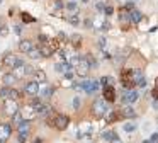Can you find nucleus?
I'll use <instances>...</instances> for the list:
<instances>
[{"label":"nucleus","mask_w":158,"mask_h":143,"mask_svg":"<svg viewBox=\"0 0 158 143\" xmlns=\"http://www.w3.org/2000/svg\"><path fill=\"white\" fill-rule=\"evenodd\" d=\"M68 123H70V119H68V116H65V114H58V116H55L51 121H49V124L51 126H55L56 129H65L66 126H68Z\"/></svg>","instance_id":"f257e3e1"},{"label":"nucleus","mask_w":158,"mask_h":143,"mask_svg":"<svg viewBox=\"0 0 158 143\" xmlns=\"http://www.w3.org/2000/svg\"><path fill=\"white\" fill-rule=\"evenodd\" d=\"M92 113H94L95 118H102V116H105V113H107L105 102L100 101V99H97V101L94 102V106H92Z\"/></svg>","instance_id":"f03ea898"},{"label":"nucleus","mask_w":158,"mask_h":143,"mask_svg":"<svg viewBox=\"0 0 158 143\" xmlns=\"http://www.w3.org/2000/svg\"><path fill=\"white\" fill-rule=\"evenodd\" d=\"M83 87H85V92H87V94H94V92L99 90L100 82H99V80H92V78H85V80H83Z\"/></svg>","instance_id":"7ed1b4c3"},{"label":"nucleus","mask_w":158,"mask_h":143,"mask_svg":"<svg viewBox=\"0 0 158 143\" xmlns=\"http://www.w3.org/2000/svg\"><path fill=\"white\" fill-rule=\"evenodd\" d=\"M24 92L31 97H36V95L39 94V82L38 80H32V82H27L26 83V87H24Z\"/></svg>","instance_id":"20e7f679"},{"label":"nucleus","mask_w":158,"mask_h":143,"mask_svg":"<svg viewBox=\"0 0 158 143\" xmlns=\"http://www.w3.org/2000/svg\"><path fill=\"white\" fill-rule=\"evenodd\" d=\"M138 97H139V94H138L136 90H128V89H124V94H123L124 104H133V102L138 101Z\"/></svg>","instance_id":"39448f33"},{"label":"nucleus","mask_w":158,"mask_h":143,"mask_svg":"<svg viewBox=\"0 0 158 143\" xmlns=\"http://www.w3.org/2000/svg\"><path fill=\"white\" fill-rule=\"evenodd\" d=\"M104 99L107 102H114L116 101V89L114 85H107V87H104Z\"/></svg>","instance_id":"423d86ee"},{"label":"nucleus","mask_w":158,"mask_h":143,"mask_svg":"<svg viewBox=\"0 0 158 143\" xmlns=\"http://www.w3.org/2000/svg\"><path fill=\"white\" fill-rule=\"evenodd\" d=\"M15 63H17V56L15 54H5V58H4V61H2V65H4V68H15Z\"/></svg>","instance_id":"0eeeda50"},{"label":"nucleus","mask_w":158,"mask_h":143,"mask_svg":"<svg viewBox=\"0 0 158 143\" xmlns=\"http://www.w3.org/2000/svg\"><path fill=\"white\" fill-rule=\"evenodd\" d=\"M71 67H73V65H71L70 61H60V63H56L55 65V70L58 72V73L65 75L66 72H71Z\"/></svg>","instance_id":"6e6552de"},{"label":"nucleus","mask_w":158,"mask_h":143,"mask_svg":"<svg viewBox=\"0 0 158 143\" xmlns=\"http://www.w3.org/2000/svg\"><path fill=\"white\" fill-rule=\"evenodd\" d=\"M5 113H7L9 116H14L15 113H17V104H15V101L5 99Z\"/></svg>","instance_id":"1a4fd4ad"},{"label":"nucleus","mask_w":158,"mask_h":143,"mask_svg":"<svg viewBox=\"0 0 158 143\" xmlns=\"http://www.w3.org/2000/svg\"><path fill=\"white\" fill-rule=\"evenodd\" d=\"M12 133V126L9 124V123H4V124H0V138L2 140H7L9 136Z\"/></svg>","instance_id":"9d476101"},{"label":"nucleus","mask_w":158,"mask_h":143,"mask_svg":"<svg viewBox=\"0 0 158 143\" xmlns=\"http://www.w3.org/2000/svg\"><path fill=\"white\" fill-rule=\"evenodd\" d=\"M121 116H123V118H134V116H136V111L131 107L129 104H124V107L121 109Z\"/></svg>","instance_id":"9b49d317"},{"label":"nucleus","mask_w":158,"mask_h":143,"mask_svg":"<svg viewBox=\"0 0 158 143\" xmlns=\"http://www.w3.org/2000/svg\"><path fill=\"white\" fill-rule=\"evenodd\" d=\"M2 82H4V85L10 87L12 83H15V82H17V75H15V73H5L4 77H2Z\"/></svg>","instance_id":"f8f14e48"},{"label":"nucleus","mask_w":158,"mask_h":143,"mask_svg":"<svg viewBox=\"0 0 158 143\" xmlns=\"http://www.w3.org/2000/svg\"><path fill=\"white\" fill-rule=\"evenodd\" d=\"M19 49H21L22 53H29L31 49H32V41L31 39H22L19 43Z\"/></svg>","instance_id":"ddd939ff"},{"label":"nucleus","mask_w":158,"mask_h":143,"mask_svg":"<svg viewBox=\"0 0 158 143\" xmlns=\"http://www.w3.org/2000/svg\"><path fill=\"white\" fill-rule=\"evenodd\" d=\"M129 17H131V22H133V24H138V22H141V19H143L141 12L136 10V9H131L129 10Z\"/></svg>","instance_id":"4468645a"},{"label":"nucleus","mask_w":158,"mask_h":143,"mask_svg":"<svg viewBox=\"0 0 158 143\" xmlns=\"http://www.w3.org/2000/svg\"><path fill=\"white\" fill-rule=\"evenodd\" d=\"M51 109L53 107H51L49 104H44V102H43V106L36 109V113H38V114H43V116H48V114H51Z\"/></svg>","instance_id":"2eb2a0df"},{"label":"nucleus","mask_w":158,"mask_h":143,"mask_svg":"<svg viewBox=\"0 0 158 143\" xmlns=\"http://www.w3.org/2000/svg\"><path fill=\"white\" fill-rule=\"evenodd\" d=\"M51 95H53V87H49V85H46V87H44V89L41 90V97L44 99V101H46V99H49Z\"/></svg>","instance_id":"dca6fc26"},{"label":"nucleus","mask_w":158,"mask_h":143,"mask_svg":"<svg viewBox=\"0 0 158 143\" xmlns=\"http://www.w3.org/2000/svg\"><path fill=\"white\" fill-rule=\"evenodd\" d=\"M17 128H19V133H29V128H31V123L24 119V121H22L21 124L17 126Z\"/></svg>","instance_id":"f3484780"},{"label":"nucleus","mask_w":158,"mask_h":143,"mask_svg":"<svg viewBox=\"0 0 158 143\" xmlns=\"http://www.w3.org/2000/svg\"><path fill=\"white\" fill-rule=\"evenodd\" d=\"M29 56H31L32 60H39V58L43 56V51L41 49H38V48H32V49L29 51Z\"/></svg>","instance_id":"a211bd4d"},{"label":"nucleus","mask_w":158,"mask_h":143,"mask_svg":"<svg viewBox=\"0 0 158 143\" xmlns=\"http://www.w3.org/2000/svg\"><path fill=\"white\" fill-rule=\"evenodd\" d=\"M65 7H66V10H68V12H71V14H73V12H78V5H76L75 0H70V2H68Z\"/></svg>","instance_id":"6ab92c4d"},{"label":"nucleus","mask_w":158,"mask_h":143,"mask_svg":"<svg viewBox=\"0 0 158 143\" xmlns=\"http://www.w3.org/2000/svg\"><path fill=\"white\" fill-rule=\"evenodd\" d=\"M34 80L38 82H46V73L43 70H36L34 72Z\"/></svg>","instance_id":"aec40b11"},{"label":"nucleus","mask_w":158,"mask_h":143,"mask_svg":"<svg viewBox=\"0 0 158 143\" xmlns=\"http://www.w3.org/2000/svg\"><path fill=\"white\" fill-rule=\"evenodd\" d=\"M70 41L73 43L75 48H80V44H82V36H80V34H73V36L70 38Z\"/></svg>","instance_id":"412c9836"},{"label":"nucleus","mask_w":158,"mask_h":143,"mask_svg":"<svg viewBox=\"0 0 158 143\" xmlns=\"http://www.w3.org/2000/svg\"><path fill=\"white\" fill-rule=\"evenodd\" d=\"M123 129L126 133H133V131H136V124H134V123H124Z\"/></svg>","instance_id":"4be33fe9"},{"label":"nucleus","mask_w":158,"mask_h":143,"mask_svg":"<svg viewBox=\"0 0 158 143\" xmlns=\"http://www.w3.org/2000/svg\"><path fill=\"white\" fill-rule=\"evenodd\" d=\"M73 90L75 92H78V94H82V92H85V87H83V82H73Z\"/></svg>","instance_id":"5701e85b"},{"label":"nucleus","mask_w":158,"mask_h":143,"mask_svg":"<svg viewBox=\"0 0 158 143\" xmlns=\"http://www.w3.org/2000/svg\"><path fill=\"white\" fill-rule=\"evenodd\" d=\"M100 138H102V140H107V142H112V140L116 138V133H112V131H105V133L100 135Z\"/></svg>","instance_id":"b1692460"},{"label":"nucleus","mask_w":158,"mask_h":143,"mask_svg":"<svg viewBox=\"0 0 158 143\" xmlns=\"http://www.w3.org/2000/svg\"><path fill=\"white\" fill-rule=\"evenodd\" d=\"M99 82H100V85H102V87H107V85H112L114 78H112V77H102Z\"/></svg>","instance_id":"393cba45"},{"label":"nucleus","mask_w":158,"mask_h":143,"mask_svg":"<svg viewBox=\"0 0 158 143\" xmlns=\"http://www.w3.org/2000/svg\"><path fill=\"white\" fill-rule=\"evenodd\" d=\"M22 95L19 90H15V89H10V94H9V99H12V101H17V99H21Z\"/></svg>","instance_id":"a878e982"},{"label":"nucleus","mask_w":158,"mask_h":143,"mask_svg":"<svg viewBox=\"0 0 158 143\" xmlns=\"http://www.w3.org/2000/svg\"><path fill=\"white\" fill-rule=\"evenodd\" d=\"M22 121H24V119H22V114H21V113H15V114L12 116V123H14L15 126H19Z\"/></svg>","instance_id":"bb28decb"},{"label":"nucleus","mask_w":158,"mask_h":143,"mask_svg":"<svg viewBox=\"0 0 158 143\" xmlns=\"http://www.w3.org/2000/svg\"><path fill=\"white\" fill-rule=\"evenodd\" d=\"M9 94H10V89L7 85H4V87L0 89V97L2 99H9Z\"/></svg>","instance_id":"cd10ccee"},{"label":"nucleus","mask_w":158,"mask_h":143,"mask_svg":"<svg viewBox=\"0 0 158 143\" xmlns=\"http://www.w3.org/2000/svg\"><path fill=\"white\" fill-rule=\"evenodd\" d=\"M85 60L89 61L90 68H95V67H97V60L94 58V56H92V54H87V56H85Z\"/></svg>","instance_id":"c85d7f7f"},{"label":"nucleus","mask_w":158,"mask_h":143,"mask_svg":"<svg viewBox=\"0 0 158 143\" xmlns=\"http://www.w3.org/2000/svg\"><path fill=\"white\" fill-rule=\"evenodd\" d=\"M21 17H22V20H24L26 24H29V22H34V17H31L27 12H22V14H21Z\"/></svg>","instance_id":"c756f323"},{"label":"nucleus","mask_w":158,"mask_h":143,"mask_svg":"<svg viewBox=\"0 0 158 143\" xmlns=\"http://www.w3.org/2000/svg\"><path fill=\"white\" fill-rule=\"evenodd\" d=\"M68 22H70V24H73V26H76V24H78V12H75L73 15H70Z\"/></svg>","instance_id":"7c9ffc66"},{"label":"nucleus","mask_w":158,"mask_h":143,"mask_svg":"<svg viewBox=\"0 0 158 143\" xmlns=\"http://www.w3.org/2000/svg\"><path fill=\"white\" fill-rule=\"evenodd\" d=\"M27 136H29V133H19L17 142H19V143H26V142H27Z\"/></svg>","instance_id":"2f4dec72"},{"label":"nucleus","mask_w":158,"mask_h":143,"mask_svg":"<svg viewBox=\"0 0 158 143\" xmlns=\"http://www.w3.org/2000/svg\"><path fill=\"white\" fill-rule=\"evenodd\" d=\"M97 46L100 48V49H104V48L107 46V39H105V38H100V39L97 41Z\"/></svg>","instance_id":"473e14b6"},{"label":"nucleus","mask_w":158,"mask_h":143,"mask_svg":"<svg viewBox=\"0 0 158 143\" xmlns=\"http://www.w3.org/2000/svg\"><path fill=\"white\" fill-rule=\"evenodd\" d=\"M24 72H26V75H34V67H31V65H26L24 67Z\"/></svg>","instance_id":"72a5a7b5"},{"label":"nucleus","mask_w":158,"mask_h":143,"mask_svg":"<svg viewBox=\"0 0 158 143\" xmlns=\"http://www.w3.org/2000/svg\"><path fill=\"white\" fill-rule=\"evenodd\" d=\"M95 9L99 10V12H104V10H105V4H104V2H97Z\"/></svg>","instance_id":"f704fd0d"},{"label":"nucleus","mask_w":158,"mask_h":143,"mask_svg":"<svg viewBox=\"0 0 158 143\" xmlns=\"http://www.w3.org/2000/svg\"><path fill=\"white\" fill-rule=\"evenodd\" d=\"M70 63H71V65H78V63H80V56H71V58H70Z\"/></svg>","instance_id":"c9c22d12"},{"label":"nucleus","mask_w":158,"mask_h":143,"mask_svg":"<svg viewBox=\"0 0 158 143\" xmlns=\"http://www.w3.org/2000/svg\"><path fill=\"white\" fill-rule=\"evenodd\" d=\"M157 142H158V133H153L150 140H148V142H144V143H157Z\"/></svg>","instance_id":"e433bc0d"},{"label":"nucleus","mask_w":158,"mask_h":143,"mask_svg":"<svg viewBox=\"0 0 158 143\" xmlns=\"http://www.w3.org/2000/svg\"><path fill=\"white\" fill-rule=\"evenodd\" d=\"M104 14H105V15H112V14H114V7L107 5L105 7V10H104Z\"/></svg>","instance_id":"4c0bfd02"},{"label":"nucleus","mask_w":158,"mask_h":143,"mask_svg":"<svg viewBox=\"0 0 158 143\" xmlns=\"http://www.w3.org/2000/svg\"><path fill=\"white\" fill-rule=\"evenodd\" d=\"M39 41H41L43 44H48V43H49L48 36H44V34H39Z\"/></svg>","instance_id":"58836bf2"},{"label":"nucleus","mask_w":158,"mask_h":143,"mask_svg":"<svg viewBox=\"0 0 158 143\" xmlns=\"http://www.w3.org/2000/svg\"><path fill=\"white\" fill-rule=\"evenodd\" d=\"M136 85H138V87H144V85H146V78H144V77H141V78L136 82Z\"/></svg>","instance_id":"ea45409f"},{"label":"nucleus","mask_w":158,"mask_h":143,"mask_svg":"<svg viewBox=\"0 0 158 143\" xmlns=\"http://www.w3.org/2000/svg\"><path fill=\"white\" fill-rule=\"evenodd\" d=\"M26 67V63H24V60L22 58H17V63H15V68H22Z\"/></svg>","instance_id":"a19ab883"},{"label":"nucleus","mask_w":158,"mask_h":143,"mask_svg":"<svg viewBox=\"0 0 158 143\" xmlns=\"http://www.w3.org/2000/svg\"><path fill=\"white\" fill-rule=\"evenodd\" d=\"M71 106H73V109H78V106H80V99H78V97H75V99H73V102H71Z\"/></svg>","instance_id":"79ce46f5"},{"label":"nucleus","mask_w":158,"mask_h":143,"mask_svg":"<svg viewBox=\"0 0 158 143\" xmlns=\"http://www.w3.org/2000/svg\"><path fill=\"white\" fill-rule=\"evenodd\" d=\"M68 38H66V34L65 33H58V41H66Z\"/></svg>","instance_id":"37998d69"},{"label":"nucleus","mask_w":158,"mask_h":143,"mask_svg":"<svg viewBox=\"0 0 158 143\" xmlns=\"http://www.w3.org/2000/svg\"><path fill=\"white\" fill-rule=\"evenodd\" d=\"M100 29H102V31H109V29H110V24H109V22H104Z\"/></svg>","instance_id":"c03bdc74"},{"label":"nucleus","mask_w":158,"mask_h":143,"mask_svg":"<svg viewBox=\"0 0 158 143\" xmlns=\"http://www.w3.org/2000/svg\"><path fill=\"white\" fill-rule=\"evenodd\" d=\"M55 7L56 9H63V2L61 0H55Z\"/></svg>","instance_id":"a18cd8bd"},{"label":"nucleus","mask_w":158,"mask_h":143,"mask_svg":"<svg viewBox=\"0 0 158 143\" xmlns=\"http://www.w3.org/2000/svg\"><path fill=\"white\" fill-rule=\"evenodd\" d=\"M65 78H66V80H71V78H73V72H66V73H65Z\"/></svg>","instance_id":"49530a36"},{"label":"nucleus","mask_w":158,"mask_h":143,"mask_svg":"<svg viewBox=\"0 0 158 143\" xmlns=\"http://www.w3.org/2000/svg\"><path fill=\"white\" fill-rule=\"evenodd\" d=\"M151 95H153V99H155V101H158V89H153Z\"/></svg>","instance_id":"de8ad7c7"},{"label":"nucleus","mask_w":158,"mask_h":143,"mask_svg":"<svg viewBox=\"0 0 158 143\" xmlns=\"http://www.w3.org/2000/svg\"><path fill=\"white\" fill-rule=\"evenodd\" d=\"M14 33H15V34H21V33H22V27H21V26H15V27H14Z\"/></svg>","instance_id":"09e8293b"},{"label":"nucleus","mask_w":158,"mask_h":143,"mask_svg":"<svg viewBox=\"0 0 158 143\" xmlns=\"http://www.w3.org/2000/svg\"><path fill=\"white\" fill-rule=\"evenodd\" d=\"M7 33H9V29H7V27H2V29H0V34H2V36H5Z\"/></svg>","instance_id":"8fccbe9b"},{"label":"nucleus","mask_w":158,"mask_h":143,"mask_svg":"<svg viewBox=\"0 0 158 143\" xmlns=\"http://www.w3.org/2000/svg\"><path fill=\"white\" fill-rule=\"evenodd\" d=\"M117 2H119V4H121V5H128V4H129V0H117Z\"/></svg>","instance_id":"3c124183"},{"label":"nucleus","mask_w":158,"mask_h":143,"mask_svg":"<svg viewBox=\"0 0 158 143\" xmlns=\"http://www.w3.org/2000/svg\"><path fill=\"white\" fill-rule=\"evenodd\" d=\"M85 26H87V27H92V19H87V20H85Z\"/></svg>","instance_id":"603ef678"},{"label":"nucleus","mask_w":158,"mask_h":143,"mask_svg":"<svg viewBox=\"0 0 158 143\" xmlns=\"http://www.w3.org/2000/svg\"><path fill=\"white\" fill-rule=\"evenodd\" d=\"M110 143H123V142H121V140H119V138H117V136H116V138H114V140H112V142H110Z\"/></svg>","instance_id":"864d4df0"},{"label":"nucleus","mask_w":158,"mask_h":143,"mask_svg":"<svg viewBox=\"0 0 158 143\" xmlns=\"http://www.w3.org/2000/svg\"><path fill=\"white\" fill-rule=\"evenodd\" d=\"M153 107H155V109H158V101H155V102H153Z\"/></svg>","instance_id":"5fc2aeb1"},{"label":"nucleus","mask_w":158,"mask_h":143,"mask_svg":"<svg viewBox=\"0 0 158 143\" xmlns=\"http://www.w3.org/2000/svg\"><path fill=\"white\" fill-rule=\"evenodd\" d=\"M155 89H158V78L155 80Z\"/></svg>","instance_id":"6e6d98bb"},{"label":"nucleus","mask_w":158,"mask_h":143,"mask_svg":"<svg viewBox=\"0 0 158 143\" xmlns=\"http://www.w3.org/2000/svg\"><path fill=\"white\" fill-rule=\"evenodd\" d=\"M82 2H83V4H89L90 0H82Z\"/></svg>","instance_id":"4d7b16f0"},{"label":"nucleus","mask_w":158,"mask_h":143,"mask_svg":"<svg viewBox=\"0 0 158 143\" xmlns=\"http://www.w3.org/2000/svg\"><path fill=\"white\" fill-rule=\"evenodd\" d=\"M131 2H139V0H131Z\"/></svg>","instance_id":"13d9d810"}]
</instances>
